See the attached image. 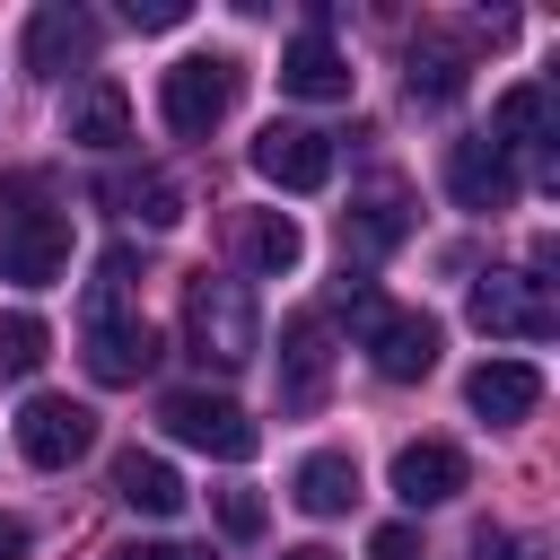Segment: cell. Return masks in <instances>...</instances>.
<instances>
[{"label": "cell", "instance_id": "6da1fadb", "mask_svg": "<svg viewBox=\"0 0 560 560\" xmlns=\"http://www.w3.org/2000/svg\"><path fill=\"white\" fill-rule=\"evenodd\" d=\"M332 306L350 315V332H359V350H368V368H376V376L411 385V376H429V368H438V324H429L420 306H394V298H376V289H368V280H350V271H341Z\"/></svg>", "mask_w": 560, "mask_h": 560}, {"label": "cell", "instance_id": "7a4b0ae2", "mask_svg": "<svg viewBox=\"0 0 560 560\" xmlns=\"http://www.w3.org/2000/svg\"><path fill=\"white\" fill-rule=\"evenodd\" d=\"M184 341L201 368H245L262 350V315H254V289L228 280V271H192L184 280Z\"/></svg>", "mask_w": 560, "mask_h": 560}, {"label": "cell", "instance_id": "3957f363", "mask_svg": "<svg viewBox=\"0 0 560 560\" xmlns=\"http://www.w3.org/2000/svg\"><path fill=\"white\" fill-rule=\"evenodd\" d=\"M236 88H245V70H236L228 52H184V61L158 79V114H166V131H184V140H210V131L228 122Z\"/></svg>", "mask_w": 560, "mask_h": 560}, {"label": "cell", "instance_id": "277c9868", "mask_svg": "<svg viewBox=\"0 0 560 560\" xmlns=\"http://www.w3.org/2000/svg\"><path fill=\"white\" fill-rule=\"evenodd\" d=\"M472 324L490 341H551L560 332L551 280L542 271H490V280H472Z\"/></svg>", "mask_w": 560, "mask_h": 560}, {"label": "cell", "instance_id": "5b68a950", "mask_svg": "<svg viewBox=\"0 0 560 560\" xmlns=\"http://www.w3.org/2000/svg\"><path fill=\"white\" fill-rule=\"evenodd\" d=\"M158 420H166V438H175V446H201V455H219V464H245V455L262 446V429H254L228 394H210V385L166 394V402H158Z\"/></svg>", "mask_w": 560, "mask_h": 560}, {"label": "cell", "instance_id": "8992f818", "mask_svg": "<svg viewBox=\"0 0 560 560\" xmlns=\"http://www.w3.org/2000/svg\"><path fill=\"white\" fill-rule=\"evenodd\" d=\"M254 175L280 192H324L332 184V131L315 122H262L254 131Z\"/></svg>", "mask_w": 560, "mask_h": 560}, {"label": "cell", "instance_id": "52a82bcc", "mask_svg": "<svg viewBox=\"0 0 560 560\" xmlns=\"http://www.w3.org/2000/svg\"><path fill=\"white\" fill-rule=\"evenodd\" d=\"M88 446H96V411H88V402H70V394H35V402L18 411V455H26L35 472L79 464Z\"/></svg>", "mask_w": 560, "mask_h": 560}, {"label": "cell", "instance_id": "ba28073f", "mask_svg": "<svg viewBox=\"0 0 560 560\" xmlns=\"http://www.w3.org/2000/svg\"><path fill=\"white\" fill-rule=\"evenodd\" d=\"M18 61H26V79H61L70 61H96V18L79 0H44L18 35Z\"/></svg>", "mask_w": 560, "mask_h": 560}, {"label": "cell", "instance_id": "9c48e42d", "mask_svg": "<svg viewBox=\"0 0 560 560\" xmlns=\"http://www.w3.org/2000/svg\"><path fill=\"white\" fill-rule=\"evenodd\" d=\"M61 262H70V219H61V210H18V219L0 228V280L52 289Z\"/></svg>", "mask_w": 560, "mask_h": 560}, {"label": "cell", "instance_id": "30bf717a", "mask_svg": "<svg viewBox=\"0 0 560 560\" xmlns=\"http://www.w3.org/2000/svg\"><path fill=\"white\" fill-rule=\"evenodd\" d=\"M324 385H332V324L324 315H289V332H280V402L315 411Z\"/></svg>", "mask_w": 560, "mask_h": 560}, {"label": "cell", "instance_id": "8fae6325", "mask_svg": "<svg viewBox=\"0 0 560 560\" xmlns=\"http://www.w3.org/2000/svg\"><path fill=\"white\" fill-rule=\"evenodd\" d=\"M446 192H455V210H481V219H490V210L516 201V158H499L490 131H481V140H455V149H446Z\"/></svg>", "mask_w": 560, "mask_h": 560}, {"label": "cell", "instance_id": "7c38bea8", "mask_svg": "<svg viewBox=\"0 0 560 560\" xmlns=\"http://www.w3.org/2000/svg\"><path fill=\"white\" fill-rule=\"evenodd\" d=\"M464 402H472L490 429H516V420L542 402V368H534V359H481V368L464 376Z\"/></svg>", "mask_w": 560, "mask_h": 560}, {"label": "cell", "instance_id": "4fadbf2b", "mask_svg": "<svg viewBox=\"0 0 560 560\" xmlns=\"http://www.w3.org/2000/svg\"><path fill=\"white\" fill-rule=\"evenodd\" d=\"M149 368H158V332H149L140 315L88 324V376H96V385H140Z\"/></svg>", "mask_w": 560, "mask_h": 560}, {"label": "cell", "instance_id": "5bb4252c", "mask_svg": "<svg viewBox=\"0 0 560 560\" xmlns=\"http://www.w3.org/2000/svg\"><path fill=\"white\" fill-rule=\"evenodd\" d=\"M464 490V455L446 446V438H411L402 455H394V499L402 508H446Z\"/></svg>", "mask_w": 560, "mask_h": 560}, {"label": "cell", "instance_id": "9a60e30c", "mask_svg": "<svg viewBox=\"0 0 560 560\" xmlns=\"http://www.w3.org/2000/svg\"><path fill=\"white\" fill-rule=\"evenodd\" d=\"M280 88H289V96H306V105H332V96H350V61H341V44L306 26V35L280 52Z\"/></svg>", "mask_w": 560, "mask_h": 560}, {"label": "cell", "instance_id": "2e32d148", "mask_svg": "<svg viewBox=\"0 0 560 560\" xmlns=\"http://www.w3.org/2000/svg\"><path fill=\"white\" fill-rule=\"evenodd\" d=\"M70 140L79 149H122L131 140V96H122V79H88L79 96H70Z\"/></svg>", "mask_w": 560, "mask_h": 560}, {"label": "cell", "instance_id": "e0dca14e", "mask_svg": "<svg viewBox=\"0 0 560 560\" xmlns=\"http://www.w3.org/2000/svg\"><path fill=\"white\" fill-rule=\"evenodd\" d=\"M236 254H245V271L280 280V271H298L306 236H298V219H289V210H245V219H236Z\"/></svg>", "mask_w": 560, "mask_h": 560}, {"label": "cell", "instance_id": "ac0fdd59", "mask_svg": "<svg viewBox=\"0 0 560 560\" xmlns=\"http://www.w3.org/2000/svg\"><path fill=\"white\" fill-rule=\"evenodd\" d=\"M114 499L122 508H140V516H175L184 508V472L166 464V455H114Z\"/></svg>", "mask_w": 560, "mask_h": 560}, {"label": "cell", "instance_id": "d6986e66", "mask_svg": "<svg viewBox=\"0 0 560 560\" xmlns=\"http://www.w3.org/2000/svg\"><path fill=\"white\" fill-rule=\"evenodd\" d=\"M490 149L499 158H516V149H551V88H508L499 96V114H490Z\"/></svg>", "mask_w": 560, "mask_h": 560}, {"label": "cell", "instance_id": "ffe728a7", "mask_svg": "<svg viewBox=\"0 0 560 560\" xmlns=\"http://www.w3.org/2000/svg\"><path fill=\"white\" fill-rule=\"evenodd\" d=\"M464 70H472L464 44H446V35H411V96H420V105H455V96H464Z\"/></svg>", "mask_w": 560, "mask_h": 560}, {"label": "cell", "instance_id": "44dd1931", "mask_svg": "<svg viewBox=\"0 0 560 560\" xmlns=\"http://www.w3.org/2000/svg\"><path fill=\"white\" fill-rule=\"evenodd\" d=\"M402 210H411V201H402V184H394V175H376V184L359 192V210H350V245H359V254H385V245H402V228H411Z\"/></svg>", "mask_w": 560, "mask_h": 560}, {"label": "cell", "instance_id": "7402d4cb", "mask_svg": "<svg viewBox=\"0 0 560 560\" xmlns=\"http://www.w3.org/2000/svg\"><path fill=\"white\" fill-rule=\"evenodd\" d=\"M350 499H359V464H350L341 446H324V455L298 464V508H306V516H341Z\"/></svg>", "mask_w": 560, "mask_h": 560}, {"label": "cell", "instance_id": "603a6c76", "mask_svg": "<svg viewBox=\"0 0 560 560\" xmlns=\"http://www.w3.org/2000/svg\"><path fill=\"white\" fill-rule=\"evenodd\" d=\"M114 201H122V219H140V228H175V219H184V192H175L166 175H122Z\"/></svg>", "mask_w": 560, "mask_h": 560}, {"label": "cell", "instance_id": "cb8c5ba5", "mask_svg": "<svg viewBox=\"0 0 560 560\" xmlns=\"http://www.w3.org/2000/svg\"><path fill=\"white\" fill-rule=\"evenodd\" d=\"M131 271H140V254H131V245H105V254H96V280H88V324L122 315V298H131Z\"/></svg>", "mask_w": 560, "mask_h": 560}, {"label": "cell", "instance_id": "d4e9b609", "mask_svg": "<svg viewBox=\"0 0 560 560\" xmlns=\"http://www.w3.org/2000/svg\"><path fill=\"white\" fill-rule=\"evenodd\" d=\"M44 350H52L44 315H0V376H35V368H44Z\"/></svg>", "mask_w": 560, "mask_h": 560}, {"label": "cell", "instance_id": "484cf974", "mask_svg": "<svg viewBox=\"0 0 560 560\" xmlns=\"http://www.w3.org/2000/svg\"><path fill=\"white\" fill-rule=\"evenodd\" d=\"M219 525H228L236 542H245V534H262V499H254V490H219Z\"/></svg>", "mask_w": 560, "mask_h": 560}, {"label": "cell", "instance_id": "4316f807", "mask_svg": "<svg viewBox=\"0 0 560 560\" xmlns=\"http://www.w3.org/2000/svg\"><path fill=\"white\" fill-rule=\"evenodd\" d=\"M368 560H420V534L411 525H376L368 534Z\"/></svg>", "mask_w": 560, "mask_h": 560}, {"label": "cell", "instance_id": "83f0119b", "mask_svg": "<svg viewBox=\"0 0 560 560\" xmlns=\"http://www.w3.org/2000/svg\"><path fill=\"white\" fill-rule=\"evenodd\" d=\"M131 26H184V0H122Z\"/></svg>", "mask_w": 560, "mask_h": 560}, {"label": "cell", "instance_id": "f1b7e54d", "mask_svg": "<svg viewBox=\"0 0 560 560\" xmlns=\"http://www.w3.org/2000/svg\"><path fill=\"white\" fill-rule=\"evenodd\" d=\"M105 560H201V551H184V542H122V551H105Z\"/></svg>", "mask_w": 560, "mask_h": 560}, {"label": "cell", "instance_id": "f546056e", "mask_svg": "<svg viewBox=\"0 0 560 560\" xmlns=\"http://www.w3.org/2000/svg\"><path fill=\"white\" fill-rule=\"evenodd\" d=\"M0 560H26V525L18 516H0Z\"/></svg>", "mask_w": 560, "mask_h": 560}, {"label": "cell", "instance_id": "4dcf8cb0", "mask_svg": "<svg viewBox=\"0 0 560 560\" xmlns=\"http://www.w3.org/2000/svg\"><path fill=\"white\" fill-rule=\"evenodd\" d=\"M280 560H332V551H324V542H298V551H280Z\"/></svg>", "mask_w": 560, "mask_h": 560}, {"label": "cell", "instance_id": "1f68e13d", "mask_svg": "<svg viewBox=\"0 0 560 560\" xmlns=\"http://www.w3.org/2000/svg\"><path fill=\"white\" fill-rule=\"evenodd\" d=\"M508 560H542V551H534V542H516V551H508Z\"/></svg>", "mask_w": 560, "mask_h": 560}]
</instances>
